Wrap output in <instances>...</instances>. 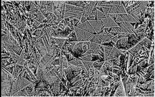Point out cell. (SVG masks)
Returning a JSON list of instances; mask_svg holds the SVG:
<instances>
[{
  "mask_svg": "<svg viewBox=\"0 0 155 97\" xmlns=\"http://www.w3.org/2000/svg\"><path fill=\"white\" fill-rule=\"evenodd\" d=\"M98 7L105 15H116L128 13L123 4L120 5H101Z\"/></svg>",
  "mask_w": 155,
  "mask_h": 97,
  "instance_id": "6da1fadb",
  "label": "cell"
},
{
  "mask_svg": "<svg viewBox=\"0 0 155 97\" xmlns=\"http://www.w3.org/2000/svg\"><path fill=\"white\" fill-rule=\"evenodd\" d=\"M73 28L78 41H91L95 35L89 33L74 26H73Z\"/></svg>",
  "mask_w": 155,
  "mask_h": 97,
  "instance_id": "7a4b0ae2",
  "label": "cell"
},
{
  "mask_svg": "<svg viewBox=\"0 0 155 97\" xmlns=\"http://www.w3.org/2000/svg\"><path fill=\"white\" fill-rule=\"evenodd\" d=\"M105 16L106 18L101 20L104 23L103 29L120 27L118 24L109 15H105Z\"/></svg>",
  "mask_w": 155,
  "mask_h": 97,
  "instance_id": "3957f363",
  "label": "cell"
},
{
  "mask_svg": "<svg viewBox=\"0 0 155 97\" xmlns=\"http://www.w3.org/2000/svg\"><path fill=\"white\" fill-rule=\"evenodd\" d=\"M92 27L96 34H98L102 31L104 23L101 20H87Z\"/></svg>",
  "mask_w": 155,
  "mask_h": 97,
  "instance_id": "277c9868",
  "label": "cell"
},
{
  "mask_svg": "<svg viewBox=\"0 0 155 97\" xmlns=\"http://www.w3.org/2000/svg\"><path fill=\"white\" fill-rule=\"evenodd\" d=\"M76 27L89 33L94 34H96L94 29L87 20L77 26Z\"/></svg>",
  "mask_w": 155,
  "mask_h": 97,
  "instance_id": "5b68a950",
  "label": "cell"
},
{
  "mask_svg": "<svg viewBox=\"0 0 155 97\" xmlns=\"http://www.w3.org/2000/svg\"><path fill=\"white\" fill-rule=\"evenodd\" d=\"M122 4V1H102L101 5H120Z\"/></svg>",
  "mask_w": 155,
  "mask_h": 97,
  "instance_id": "8992f818",
  "label": "cell"
},
{
  "mask_svg": "<svg viewBox=\"0 0 155 97\" xmlns=\"http://www.w3.org/2000/svg\"><path fill=\"white\" fill-rule=\"evenodd\" d=\"M96 9V16L97 20H101L104 18H106L104 12L101 10L97 8Z\"/></svg>",
  "mask_w": 155,
  "mask_h": 97,
  "instance_id": "52a82bcc",
  "label": "cell"
}]
</instances>
